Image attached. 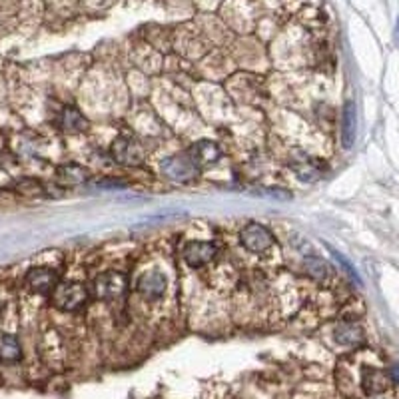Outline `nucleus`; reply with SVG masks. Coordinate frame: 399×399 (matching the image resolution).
<instances>
[{
    "mask_svg": "<svg viewBox=\"0 0 399 399\" xmlns=\"http://www.w3.org/2000/svg\"><path fill=\"white\" fill-rule=\"evenodd\" d=\"M256 194H268L266 198H275V200H289L291 194L288 190H280V188H260Z\"/></svg>",
    "mask_w": 399,
    "mask_h": 399,
    "instance_id": "a211bd4d",
    "label": "nucleus"
},
{
    "mask_svg": "<svg viewBox=\"0 0 399 399\" xmlns=\"http://www.w3.org/2000/svg\"><path fill=\"white\" fill-rule=\"evenodd\" d=\"M126 288H128V280L122 272H106V274L98 275L94 282L96 298L104 302L120 300L126 293Z\"/></svg>",
    "mask_w": 399,
    "mask_h": 399,
    "instance_id": "7ed1b4c3",
    "label": "nucleus"
},
{
    "mask_svg": "<svg viewBox=\"0 0 399 399\" xmlns=\"http://www.w3.org/2000/svg\"><path fill=\"white\" fill-rule=\"evenodd\" d=\"M330 252H331V256H333V258H335V262H338V263H340V266H342V268H344V270H345V274L349 275V277H351V280H354V282H358V284H359L358 272H356V270H354V266H351V263L347 262V258H345V256H342V254H340V252H335V249H333V248H330Z\"/></svg>",
    "mask_w": 399,
    "mask_h": 399,
    "instance_id": "f3484780",
    "label": "nucleus"
},
{
    "mask_svg": "<svg viewBox=\"0 0 399 399\" xmlns=\"http://www.w3.org/2000/svg\"><path fill=\"white\" fill-rule=\"evenodd\" d=\"M335 342L340 345H347V347H356V345L363 344V330L358 324L349 321V324H340L333 333Z\"/></svg>",
    "mask_w": 399,
    "mask_h": 399,
    "instance_id": "f8f14e48",
    "label": "nucleus"
},
{
    "mask_svg": "<svg viewBox=\"0 0 399 399\" xmlns=\"http://www.w3.org/2000/svg\"><path fill=\"white\" fill-rule=\"evenodd\" d=\"M56 176L68 184H82L90 178V172L80 164H62L56 170Z\"/></svg>",
    "mask_w": 399,
    "mask_h": 399,
    "instance_id": "4468645a",
    "label": "nucleus"
},
{
    "mask_svg": "<svg viewBox=\"0 0 399 399\" xmlns=\"http://www.w3.org/2000/svg\"><path fill=\"white\" fill-rule=\"evenodd\" d=\"M356 130H358V108H356V102L347 100L342 112V144L347 150L356 142Z\"/></svg>",
    "mask_w": 399,
    "mask_h": 399,
    "instance_id": "1a4fd4ad",
    "label": "nucleus"
},
{
    "mask_svg": "<svg viewBox=\"0 0 399 399\" xmlns=\"http://www.w3.org/2000/svg\"><path fill=\"white\" fill-rule=\"evenodd\" d=\"M305 270H307V274L314 275L316 280H324V277H328V274H330L328 263L324 262L321 258H316V256L305 258Z\"/></svg>",
    "mask_w": 399,
    "mask_h": 399,
    "instance_id": "dca6fc26",
    "label": "nucleus"
},
{
    "mask_svg": "<svg viewBox=\"0 0 399 399\" xmlns=\"http://www.w3.org/2000/svg\"><path fill=\"white\" fill-rule=\"evenodd\" d=\"M98 188H112V190H120V188H126V184H120V182H116V180H104V182H98Z\"/></svg>",
    "mask_w": 399,
    "mask_h": 399,
    "instance_id": "6ab92c4d",
    "label": "nucleus"
},
{
    "mask_svg": "<svg viewBox=\"0 0 399 399\" xmlns=\"http://www.w3.org/2000/svg\"><path fill=\"white\" fill-rule=\"evenodd\" d=\"M22 358V347L18 338L13 333H2L0 335V361L4 363H16Z\"/></svg>",
    "mask_w": 399,
    "mask_h": 399,
    "instance_id": "ddd939ff",
    "label": "nucleus"
},
{
    "mask_svg": "<svg viewBox=\"0 0 399 399\" xmlns=\"http://www.w3.org/2000/svg\"><path fill=\"white\" fill-rule=\"evenodd\" d=\"M112 156L114 160H118L120 164L132 166L140 162L142 154H140V148H138L136 142H132L130 138H118L112 146Z\"/></svg>",
    "mask_w": 399,
    "mask_h": 399,
    "instance_id": "9b49d317",
    "label": "nucleus"
},
{
    "mask_svg": "<svg viewBox=\"0 0 399 399\" xmlns=\"http://www.w3.org/2000/svg\"><path fill=\"white\" fill-rule=\"evenodd\" d=\"M218 254V248L212 242H188L182 249V258L190 268H202L210 263Z\"/></svg>",
    "mask_w": 399,
    "mask_h": 399,
    "instance_id": "39448f33",
    "label": "nucleus"
},
{
    "mask_svg": "<svg viewBox=\"0 0 399 399\" xmlns=\"http://www.w3.org/2000/svg\"><path fill=\"white\" fill-rule=\"evenodd\" d=\"M62 128L66 132H82V130L88 128V122H86V118L76 108L68 106V108H64V112H62Z\"/></svg>",
    "mask_w": 399,
    "mask_h": 399,
    "instance_id": "2eb2a0df",
    "label": "nucleus"
},
{
    "mask_svg": "<svg viewBox=\"0 0 399 399\" xmlns=\"http://www.w3.org/2000/svg\"><path fill=\"white\" fill-rule=\"evenodd\" d=\"M88 300V289L80 282L58 284L52 291V305L60 312H76Z\"/></svg>",
    "mask_w": 399,
    "mask_h": 399,
    "instance_id": "f257e3e1",
    "label": "nucleus"
},
{
    "mask_svg": "<svg viewBox=\"0 0 399 399\" xmlns=\"http://www.w3.org/2000/svg\"><path fill=\"white\" fill-rule=\"evenodd\" d=\"M168 288V280L162 272H148V274L140 275L138 280V291L146 298V300H158L164 296Z\"/></svg>",
    "mask_w": 399,
    "mask_h": 399,
    "instance_id": "0eeeda50",
    "label": "nucleus"
},
{
    "mask_svg": "<svg viewBox=\"0 0 399 399\" xmlns=\"http://www.w3.org/2000/svg\"><path fill=\"white\" fill-rule=\"evenodd\" d=\"M393 42H396V46H398L399 50V18H398V24H396V32H393Z\"/></svg>",
    "mask_w": 399,
    "mask_h": 399,
    "instance_id": "412c9836",
    "label": "nucleus"
},
{
    "mask_svg": "<svg viewBox=\"0 0 399 399\" xmlns=\"http://www.w3.org/2000/svg\"><path fill=\"white\" fill-rule=\"evenodd\" d=\"M389 373L384 370H377V368H365L361 372V389L368 393V396H379L389 389Z\"/></svg>",
    "mask_w": 399,
    "mask_h": 399,
    "instance_id": "6e6552de",
    "label": "nucleus"
},
{
    "mask_svg": "<svg viewBox=\"0 0 399 399\" xmlns=\"http://www.w3.org/2000/svg\"><path fill=\"white\" fill-rule=\"evenodd\" d=\"M27 286L36 293H52L58 286V274L52 268H32L27 274Z\"/></svg>",
    "mask_w": 399,
    "mask_h": 399,
    "instance_id": "423d86ee",
    "label": "nucleus"
},
{
    "mask_svg": "<svg viewBox=\"0 0 399 399\" xmlns=\"http://www.w3.org/2000/svg\"><path fill=\"white\" fill-rule=\"evenodd\" d=\"M240 240H242V246L248 249V252H254V254H262L268 248H272L275 242L274 234L262 226V224H249L242 230L240 234Z\"/></svg>",
    "mask_w": 399,
    "mask_h": 399,
    "instance_id": "20e7f679",
    "label": "nucleus"
},
{
    "mask_svg": "<svg viewBox=\"0 0 399 399\" xmlns=\"http://www.w3.org/2000/svg\"><path fill=\"white\" fill-rule=\"evenodd\" d=\"M389 379H391V384H398L399 386V363H393L391 368H389Z\"/></svg>",
    "mask_w": 399,
    "mask_h": 399,
    "instance_id": "aec40b11",
    "label": "nucleus"
},
{
    "mask_svg": "<svg viewBox=\"0 0 399 399\" xmlns=\"http://www.w3.org/2000/svg\"><path fill=\"white\" fill-rule=\"evenodd\" d=\"M160 170L166 178H170L172 182H192L198 176V164L194 162V158L190 154H182V156H170L164 158L160 162Z\"/></svg>",
    "mask_w": 399,
    "mask_h": 399,
    "instance_id": "f03ea898",
    "label": "nucleus"
},
{
    "mask_svg": "<svg viewBox=\"0 0 399 399\" xmlns=\"http://www.w3.org/2000/svg\"><path fill=\"white\" fill-rule=\"evenodd\" d=\"M190 156H192L196 164L212 166L222 158V150L220 146L216 142H212V140H200L192 146Z\"/></svg>",
    "mask_w": 399,
    "mask_h": 399,
    "instance_id": "9d476101",
    "label": "nucleus"
}]
</instances>
